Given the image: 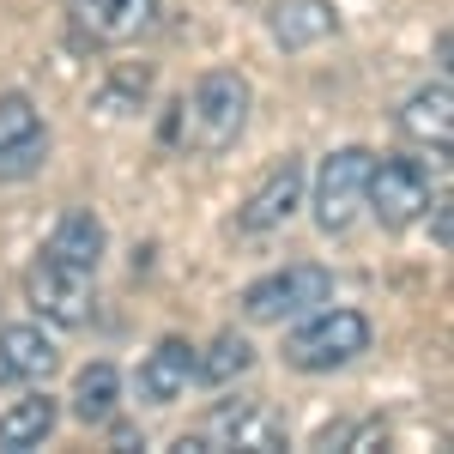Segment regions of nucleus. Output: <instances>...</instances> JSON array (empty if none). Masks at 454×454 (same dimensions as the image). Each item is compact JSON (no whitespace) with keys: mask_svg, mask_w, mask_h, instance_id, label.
Returning <instances> with one entry per match:
<instances>
[{"mask_svg":"<svg viewBox=\"0 0 454 454\" xmlns=\"http://www.w3.org/2000/svg\"><path fill=\"white\" fill-rule=\"evenodd\" d=\"M248 104H254V91H248L243 73H200L170 109H164V121H158V140L182 152V158H218V152H231V145L243 140L248 128Z\"/></svg>","mask_w":454,"mask_h":454,"instance_id":"f257e3e1","label":"nucleus"},{"mask_svg":"<svg viewBox=\"0 0 454 454\" xmlns=\"http://www.w3.org/2000/svg\"><path fill=\"white\" fill-rule=\"evenodd\" d=\"M370 351V321L357 309H315L303 327L285 333V364L303 370V376H327V370H346L351 357Z\"/></svg>","mask_w":454,"mask_h":454,"instance_id":"f03ea898","label":"nucleus"},{"mask_svg":"<svg viewBox=\"0 0 454 454\" xmlns=\"http://www.w3.org/2000/svg\"><path fill=\"white\" fill-rule=\"evenodd\" d=\"M182 454H218V449H248V454H279L285 449V419L261 400H224L194 424L182 442Z\"/></svg>","mask_w":454,"mask_h":454,"instance_id":"7ed1b4c3","label":"nucleus"},{"mask_svg":"<svg viewBox=\"0 0 454 454\" xmlns=\"http://www.w3.org/2000/svg\"><path fill=\"white\" fill-rule=\"evenodd\" d=\"M333 297V273L327 267H285V273H267V279H254L243 291V315L248 321H261V327H279L291 315H309L321 309Z\"/></svg>","mask_w":454,"mask_h":454,"instance_id":"20e7f679","label":"nucleus"},{"mask_svg":"<svg viewBox=\"0 0 454 454\" xmlns=\"http://www.w3.org/2000/svg\"><path fill=\"white\" fill-rule=\"evenodd\" d=\"M364 207L382 218V231H406L430 212V170L419 158H376L364 182Z\"/></svg>","mask_w":454,"mask_h":454,"instance_id":"39448f33","label":"nucleus"},{"mask_svg":"<svg viewBox=\"0 0 454 454\" xmlns=\"http://www.w3.org/2000/svg\"><path fill=\"white\" fill-rule=\"evenodd\" d=\"M370 164H376V152H364V145H340L321 170H315V224L327 231V237H340L351 231V218L364 207V182H370Z\"/></svg>","mask_w":454,"mask_h":454,"instance_id":"423d86ee","label":"nucleus"},{"mask_svg":"<svg viewBox=\"0 0 454 454\" xmlns=\"http://www.w3.org/2000/svg\"><path fill=\"white\" fill-rule=\"evenodd\" d=\"M25 297L43 321L55 327H85L91 321V273L85 267H67L55 254H43L31 273H25Z\"/></svg>","mask_w":454,"mask_h":454,"instance_id":"0eeeda50","label":"nucleus"},{"mask_svg":"<svg viewBox=\"0 0 454 454\" xmlns=\"http://www.w3.org/2000/svg\"><path fill=\"white\" fill-rule=\"evenodd\" d=\"M49 164V128L25 91L0 98V182H25Z\"/></svg>","mask_w":454,"mask_h":454,"instance_id":"6e6552de","label":"nucleus"},{"mask_svg":"<svg viewBox=\"0 0 454 454\" xmlns=\"http://www.w3.org/2000/svg\"><path fill=\"white\" fill-rule=\"evenodd\" d=\"M73 31L91 43H134L158 25V0H67Z\"/></svg>","mask_w":454,"mask_h":454,"instance_id":"1a4fd4ad","label":"nucleus"},{"mask_svg":"<svg viewBox=\"0 0 454 454\" xmlns=\"http://www.w3.org/2000/svg\"><path fill=\"white\" fill-rule=\"evenodd\" d=\"M297 200H303V164H297V158H285V164H273L267 182L243 200L237 231H243V237H267V231H279L285 218L297 212Z\"/></svg>","mask_w":454,"mask_h":454,"instance_id":"9d476101","label":"nucleus"},{"mask_svg":"<svg viewBox=\"0 0 454 454\" xmlns=\"http://www.w3.org/2000/svg\"><path fill=\"white\" fill-rule=\"evenodd\" d=\"M400 134L430 145L436 158H449L454 152V91H449V79H430V85H419V91L400 104Z\"/></svg>","mask_w":454,"mask_h":454,"instance_id":"9b49d317","label":"nucleus"},{"mask_svg":"<svg viewBox=\"0 0 454 454\" xmlns=\"http://www.w3.org/2000/svg\"><path fill=\"white\" fill-rule=\"evenodd\" d=\"M55 364H61V351L43 327H0V387L49 382Z\"/></svg>","mask_w":454,"mask_h":454,"instance_id":"f8f14e48","label":"nucleus"},{"mask_svg":"<svg viewBox=\"0 0 454 454\" xmlns=\"http://www.w3.org/2000/svg\"><path fill=\"white\" fill-rule=\"evenodd\" d=\"M188 382H194V346L188 340H158V346L145 351L140 364V400H152V406H170V400H182L188 394Z\"/></svg>","mask_w":454,"mask_h":454,"instance_id":"ddd939ff","label":"nucleus"},{"mask_svg":"<svg viewBox=\"0 0 454 454\" xmlns=\"http://www.w3.org/2000/svg\"><path fill=\"white\" fill-rule=\"evenodd\" d=\"M104 218L85 207L61 212V224H55V237H49V248L43 254H55V261H67V267H85V273H98V261H104Z\"/></svg>","mask_w":454,"mask_h":454,"instance_id":"4468645a","label":"nucleus"},{"mask_svg":"<svg viewBox=\"0 0 454 454\" xmlns=\"http://www.w3.org/2000/svg\"><path fill=\"white\" fill-rule=\"evenodd\" d=\"M55 419H61V406H55L49 394H31V400H12V406L0 412V449H6V454L43 449V442L55 436Z\"/></svg>","mask_w":454,"mask_h":454,"instance_id":"2eb2a0df","label":"nucleus"},{"mask_svg":"<svg viewBox=\"0 0 454 454\" xmlns=\"http://www.w3.org/2000/svg\"><path fill=\"white\" fill-rule=\"evenodd\" d=\"M333 31H340V12L327 0H279L273 6V43L279 49H309Z\"/></svg>","mask_w":454,"mask_h":454,"instance_id":"dca6fc26","label":"nucleus"},{"mask_svg":"<svg viewBox=\"0 0 454 454\" xmlns=\"http://www.w3.org/2000/svg\"><path fill=\"white\" fill-rule=\"evenodd\" d=\"M121 406V370L115 364H85L73 382V419L79 424H109Z\"/></svg>","mask_w":454,"mask_h":454,"instance_id":"f3484780","label":"nucleus"},{"mask_svg":"<svg viewBox=\"0 0 454 454\" xmlns=\"http://www.w3.org/2000/svg\"><path fill=\"white\" fill-rule=\"evenodd\" d=\"M248 364H254V346H248L243 333H218L207 346V357L194 351V382H207V387H224L231 376H243Z\"/></svg>","mask_w":454,"mask_h":454,"instance_id":"a211bd4d","label":"nucleus"},{"mask_svg":"<svg viewBox=\"0 0 454 454\" xmlns=\"http://www.w3.org/2000/svg\"><path fill=\"white\" fill-rule=\"evenodd\" d=\"M340 442H346L351 454H364V449H382V442H387V424H376V419H370V424H357V430H346Z\"/></svg>","mask_w":454,"mask_h":454,"instance_id":"6ab92c4d","label":"nucleus"},{"mask_svg":"<svg viewBox=\"0 0 454 454\" xmlns=\"http://www.w3.org/2000/svg\"><path fill=\"white\" fill-rule=\"evenodd\" d=\"M449 237H454V224H449V200H436V243L449 248Z\"/></svg>","mask_w":454,"mask_h":454,"instance_id":"aec40b11","label":"nucleus"}]
</instances>
